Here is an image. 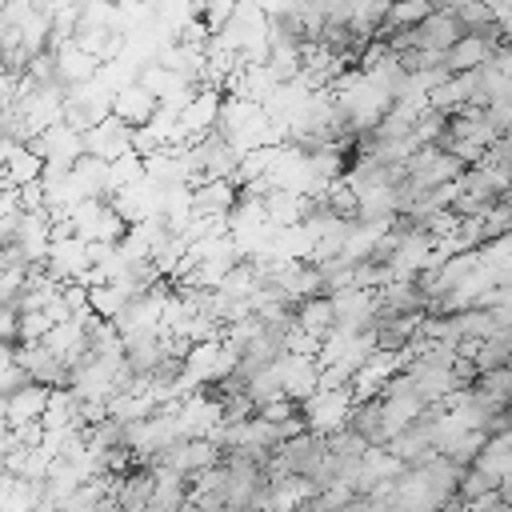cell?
<instances>
[{"label":"cell","instance_id":"cell-1","mask_svg":"<svg viewBox=\"0 0 512 512\" xmlns=\"http://www.w3.org/2000/svg\"><path fill=\"white\" fill-rule=\"evenodd\" d=\"M352 404H356L352 388H336V392H316V396H308V400L300 404V412H304V420H308L312 432L332 436V432L348 428V420H352Z\"/></svg>","mask_w":512,"mask_h":512},{"label":"cell","instance_id":"cell-2","mask_svg":"<svg viewBox=\"0 0 512 512\" xmlns=\"http://www.w3.org/2000/svg\"><path fill=\"white\" fill-rule=\"evenodd\" d=\"M4 360H16L32 372L36 384H48V388H68L72 380V368L48 348V344H16V348H4Z\"/></svg>","mask_w":512,"mask_h":512},{"label":"cell","instance_id":"cell-3","mask_svg":"<svg viewBox=\"0 0 512 512\" xmlns=\"http://www.w3.org/2000/svg\"><path fill=\"white\" fill-rule=\"evenodd\" d=\"M328 456H332L328 436H324V432H312V428L280 444V460H284V468H288L292 476H308V480H316V472L328 464Z\"/></svg>","mask_w":512,"mask_h":512},{"label":"cell","instance_id":"cell-4","mask_svg":"<svg viewBox=\"0 0 512 512\" xmlns=\"http://www.w3.org/2000/svg\"><path fill=\"white\" fill-rule=\"evenodd\" d=\"M28 148L40 152V156H44L48 164H56V168H72L80 156H88V152H84V136H80L76 128H68V124L44 128Z\"/></svg>","mask_w":512,"mask_h":512},{"label":"cell","instance_id":"cell-5","mask_svg":"<svg viewBox=\"0 0 512 512\" xmlns=\"http://www.w3.org/2000/svg\"><path fill=\"white\" fill-rule=\"evenodd\" d=\"M224 96H228V92H220V88H200V92L192 96V104L180 112V124H184V132H188L192 140H204V136H212V132L220 128Z\"/></svg>","mask_w":512,"mask_h":512},{"label":"cell","instance_id":"cell-6","mask_svg":"<svg viewBox=\"0 0 512 512\" xmlns=\"http://www.w3.org/2000/svg\"><path fill=\"white\" fill-rule=\"evenodd\" d=\"M132 124H124L120 116H108L104 124H96L92 132H84V152L88 156H100V160H120L132 152Z\"/></svg>","mask_w":512,"mask_h":512},{"label":"cell","instance_id":"cell-7","mask_svg":"<svg viewBox=\"0 0 512 512\" xmlns=\"http://www.w3.org/2000/svg\"><path fill=\"white\" fill-rule=\"evenodd\" d=\"M240 204V188L232 180H204L192 188V212L208 220H228Z\"/></svg>","mask_w":512,"mask_h":512},{"label":"cell","instance_id":"cell-8","mask_svg":"<svg viewBox=\"0 0 512 512\" xmlns=\"http://www.w3.org/2000/svg\"><path fill=\"white\" fill-rule=\"evenodd\" d=\"M44 168H48V160H44L40 152H32L28 144H12V140H4V184H12V188H28V184L44 180Z\"/></svg>","mask_w":512,"mask_h":512},{"label":"cell","instance_id":"cell-9","mask_svg":"<svg viewBox=\"0 0 512 512\" xmlns=\"http://www.w3.org/2000/svg\"><path fill=\"white\" fill-rule=\"evenodd\" d=\"M156 112H160V100H156L140 80L128 84V88H120V92L112 96V116H120V120L132 124V128H144Z\"/></svg>","mask_w":512,"mask_h":512},{"label":"cell","instance_id":"cell-10","mask_svg":"<svg viewBox=\"0 0 512 512\" xmlns=\"http://www.w3.org/2000/svg\"><path fill=\"white\" fill-rule=\"evenodd\" d=\"M48 400H52V388H48V384H28L24 392L8 396V400H4V428L28 424V420H44Z\"/></svg>","mask_w":512,"mask_h":512},{"label":"cell","instance_id":"cell-11","mask_svg":"<svg viewBox=\"0 0 512 512\" xmlns=\"http://www.w3.org/2000/svg\"><path fill=\"white\" fill-rule=\"evenodd\" d=\"M492 56H496V44H488V40L476 36V32H464V36L448 48L444 64L452 68V76H460V72H476V68H484Z\"/></svg>","mask_w":512,"mask_h":512},{"label":"cell","instance_id":"cell-12","mask_svg":"<svg viewBox=\"0 0 512 512\" xmlns=\"http://www.w3.org/2000/svg\"><path fill=\"white\" fill-rule=\"evenodd\" d=\"M416 36H420V48H424V52H444V56H448V48L464 36V28H460L456 12H432V16L416 28Z\"/></svg>","mask_w":512,"mask_h":512},{"label":"cell","instance_id":"cell-13","mask_svg":"<svg viewBox=\"0 0 512 512\" xmlns=\"http://www.w3.org/2000/svg\"><path fill=\"white\" fill-rule=\"evenodd\" d=\"M348 428H356L372 448H388V440H392L388 424H384V400H356Z\"/></svg>","mask_w":512,"mask_h":512},{"label":"cell","instance_id":"cell-14","mask_svg":"<svg viewBox=\"0 0 512 512\" xmlns=\"http://www.w3.org/2000/svg\"><path fill=\"white\" fill-rule=\"evenodd\" d=\"M296 324L304 332H312V336L324 340L336 328V304H332V296H308V300H300L296 304Z\"/></svg>","mask_w":512,"mask_h":512},{"label":"cell","instance_id":"cell-15","mask_svg":"<svg viewBox=\"0 0 512 512\" xmlns=\"http://www.w3.org/2000/svg\"><path fill=\"white\" fill-rule=\"evenodd\" d=\"M60 76H64V84H68V88L92 84V80L100 76V60H96L92 52H84V48L68 44V48H60Z\"/></svg>","mask_w":512,"mask_h":512},{"label":"cell","instance_id":"cell-16","mask_svg":"<svg viewBox=\"0 0 512 512\" xmlns=\"http://www.w3.org/2000/svg\"><path fill=\"white\" fill-rule=\"evenodd\" d=\"M432 12H436V8H432V0H392L388 24L376 32V40H388V32H400V28H420Z\"/></svg>","mask_w":512,"mask_h":512},{"label":"cell","instance_id":"cell-17","mask_svg":"<svg viewBox=\"0 0 512 512\" xmlns=\"http://www.w3.org/2000/svg\"><path fill=\"white\" fill-rule=\"evenodd\" d=\"M264 212H268V224H276V228H292V224L304 220V196H300V192H284V188H276V192L264 196Z\"/></svg>","mask_w":512,"mask_h":512},{"label":"cell","instance_id":"cell-18","mask_svg":"<svg viewBox=\"0 0 512 512\" xmlns=\"http://www.w3.org/2000/svg\"><path fill=\"white\" fill-rule=\"evenodd\" d=\"M488 448V432H476V428H468V432H460L440 456H448L456 468H476V460H480V452Z\"/></svg>","mask_w":512,"mask_h":512},{"label":"cell","instance_id":"cell-19","mask_svg":"<svg viewBox=\"0 0 512 512\" xmlns=\"http://www.w3.org/2000/svg\"><path fill=\"white\" fill-rule=\"evenodd\" d=\"M328 448H332V456H340V460H364V452L372 448L356 428H340V432H332L328 436Z\"/></svg>","mask_w":512,"mask_h":512},{"label":"cell","instance_id":"cell-20","mask_svg":"<svg viewBox=\"0 0 512 512\" xmlns=\"http://www.w3.org/2000/svg\"><path fill=\"white\" fill-rule=\"evenodd\" d=\"M500 488V480L492 476V472H484V468H464V476H460V500H480V496H488V492H496Z\"/></svg>","mask_w":512,"mask_h":512},{"label":"cell","instance_id":"cell-21","mask_svg":"<svg viewBox=\"0 0 512 512\" xmlns=\"http://www.w3.org/2000/svg\"><path fill=\"white\" fill-rule=\"evenodd\" d=\"M52 328L56 324L48 312H20V344H44Z\"/></svg>","mask_w":512,"mask_h":512},{"label":"cell","instance_id":"cell-22","mask_svg":"<svg viewBox=\"0 0 512 512\" xmlns=\"http://www.w3.org/2000/svg\"><path fill=\"white\" fill-rule=\"evenodd\" d=\"M456 20H460V28H464V32H484L488 24H496V16H492V8H488L484 0L464 4V8L456 12Z\"/></svg>","mask_w":512,"mask_h":512},{"label":"cell","instance_id":"cell-23","mask_svg":"<svg viewBox=\"0 0 512 512\" xmlns=\"http://www.w3.org/2000/svg\"><path fill=\"white\" fill-rule=\"evenodd\" d=\"M28 384H36L32 372H28L24 364H16V360H4V372H0V396L8 400V396H16V392H24Z\"/></svg>","mask_w":512,"mask_h":512},{"label":"cell","instance_id":"cell-24","mask_svg":"<svg viewBox=\"0 0 512 512\" xmlns=\"http://www.w3.org/2000/svg\"><path fill=\"white\" fill-rule=\"evenodd\" d=\"M256 416H264V420H272V424H288V420H296V416H304V412H300V404H296L292 396H280V400H268Z\"/></svg>","mask_w":512,"mask_h":512},{"label":"cell","instance_id":"cell-25","mask_svg":"<svg viewBox=\"0 0 512 512\" xmlns=\"http://www.w3.org/2000/svg\"><path fill=\"white\" fill-rule=\"evenodd\" d=\"M476 388H484V392H496V396L512 400V364H508V368H492V372H480Z\"/></svg>","mask_w":512,"mask_h":512},{"label":"cell","instance_id":"cell-26","mask_svg":"<svg viewBox=\"0 0 512 512\" xmlns=\"http://www.w3.org/2000/svg\"><path fill=\"white\" fill-rule=\"evenodd\" d=\"M224 512H252V508H236V504H228V508H224Z\"/></svg>","mask_w":512,"mask_h":512}]
</instances>
